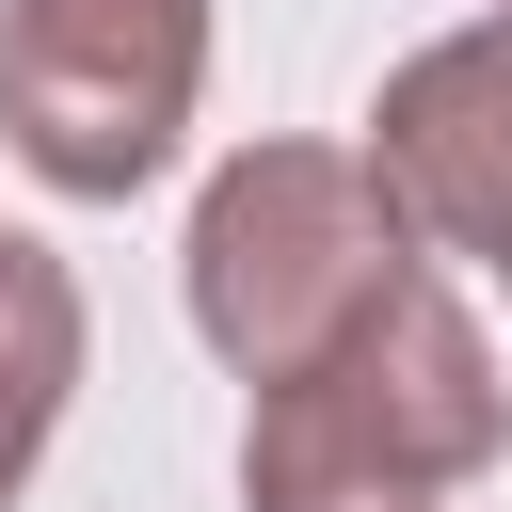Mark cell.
Wrapping results in <instances>:
<instances>
[{
	"mask_svg": "<svg viewBox=\"0 0 512 512\" xmlns=\"http://www.w3.org/2000/svg\"><path fill=\"white\" fill-rule=\"evenodd\" d=\"M496 448H512L496 336L464 320V288L416 272V288H384L320 368L256 384L240 512H448Z\"/></svg>",
	"mask_w": 512,
	"mask_h": 512,
	"instance_id": "1",
	"label": "cell"
},
{
	"mask_svg": "<svg viewBox=\"0 0 512 512\" xmlns=\"http://www.w3.org/2000/svg\"><path fill=\"white\" fill-rule=\"evenodd\" d=\"M176 272H192V336H208L240 384H288V368H320L384 288H416L432 240L400 224V192H384L368 144H240V160L192 192Z\"/></svg>",
	"mask_w": 512,
	"mask_h": 512,
	"instance_id": "2",
	"label": "cell"
},
{
	"mask_svg": "<svg viewBox=\"0 0 512 512\" xmlns=\"http://www.w3.org/2000/svg\"><path fill=\"white\" fill-rule=\"evenodd\" d=\"M208 96V0H0V144L64 208H128Z\"/></svg>",
	"mask_w": 512,
	"mask_h": 512,
	"instance_id": "3",
	"label": "cell"
},
{
	"mask_svg": "<svg viewBox=\"0 0 512 512\" xmlns=\"http://www.w3.org/2000/svg\"><path fill=\"white\" fill-rule=\"evenodd\" d=\"M368 160H384V192L432 256H512V0L432 32L368 96Z\"/></svg>",
	"mask_w": 512,
	"mask_h": 512,
	"instance_id": "4",
	"label": "cell"
},
{
	"mask_svg": "<svg viewBox=\"0 0 512 512\" xmlns=\"http://www.w3.org/2000/svg\"><path fill=\"white\" fill-rule=\"evenodd\" d=\"M64 384H80V272H64L32 224H0V512H16V480L48 464Z\"/></svg>",
	"mask_w": 512,
	"mask_h": 512,
	"instance_id": "5",
	"label": "cell"
},
{
	"mask_svg": "<svg viewBox=\"0 0 512 512\" xmlns=\"http://www.w3.org/2000/svg\"><path fill=\"white\" fill-rule=\"evenodd\" d=\"M496 272H512V256H496Z\"/></svg>",
	"mask_w": 512,
	"mask_h": 512,
	"instance_id": "6",
	"label": "cell"
}]
</instances>
